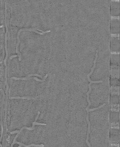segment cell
Wrapping results in <instances>:
<instances>
[{
  "label": "cell",
  "instance_id": "1",
  "mask_svg": "<svg viewBox=\"0 0 120 147\" xmlns=\"http://www.w3.org/2000/svg\"><path fill=\"white\" fill-rule=\"evenodd\" d=\"M109 102L90 112L88 140L91 147H109Z\"/></svg>",
  "mask_w": 120,
  "mask_h": 147
},
{
  "label": "cell",
  "instance_id": "2",
  "mask_svg": "<svg viewBox=\"0 0 120 147\" xmlns=\"http://www.w3.org/2000/svg\"><path fill=\"white\" fill-rule=\"evenodd\" d=\"M91 84L90 109H93L109 102L110 86L109 78L102 82Z\"/></svg>",
  "mask_w": 120,
  "mask_h": 147
},
{
  "label": "cell",
  "instance_id": "3",
  "mask_svg": "<svg viewBox=\"0 0 120 147\" xmlns=\"http://www.w3.org/2000/svg\"><path fill=\"white\" fill-rule=\"evenodd\" d=\"M119 128H111L109 133V142L113 144L118 145L120 143Z\"/></svg>",
  "mask_w": 120,
  "mask_h": 147
},
{
  "label": "cell",
  "instance_id": "4",
  "mask_svg": "<svg viewBox=\"0 0 120 147\" xmlns=\"http://www.w3.org/2000/svg\"><path fill=\"white\" fill-rule=\"evenodd\" d=\"M110 125L112 128H119V112L110 111L109 114Z\"/></svg>",
  "mask_w": 120,
  "mask_h": 147
},
{
  "label": "cell",
  "instance_id": "5",
  "mask_svg": "<svg viewBox=\"0 0 120 147\" xmlns=\"http://www.w3.org/2000/svg\"><path fill=\"white\" fill-rule=\"evenodd\" d=\"M110 69H120V55L119 54H112L109 59Z\"/></svg>",
  "mask_w": 120,
  "mask_h": 147
},
{
  "label": "cell",
  "instance_id": "6",
  "mask_svg": "<svg viewBox=\"0 0 120 147\" xmlns=\"http://www.w3.org/2000/svg\"><path fill=\"white\" fill-rule=\"evenodd\" d=\"M40 113V112L39 111L38 112L37 115L35 119V121L33 122L32 123V127H27L25 126L23 127L19 130H15V131H11L10 132V134H13L15 133H17V134L16 136L14 138V141H15L17 139L18 137V136L19 134H20V132L21 131L23 130V129H27L29 130H33L34 129V126L35 125H46V124L44 123H39L37 122H36V120L38 119L39 115Z\"/></svg>",
  "mask_w": 120,
  "mask_h": 147
},
{
  "label": "cell",
  "instance_id": "7",
  "mask_svg": "<svg viewBox=\"0 0 120 147\" xmlns=\"http://www.w3.org/2000/svg\"><path fill=\"white\" fill-rule=\"evenodd\" d=\"M110 49L113 52H119L120 51V40L119 37L113 36L111 38Z\"/></svg>",
  "mask_w": 120,
  "mask_h": 147
},
{
  "label": "cell",
  "instance_id": "8",
  "mask_svg": "<svg viewBox=\"0 0 120 147\" xmlns=\"http://www.w3.org/2000/svg\"><path fill=\"white\" fill-rule=\"evenodd\" d=\"M120 2L118 1H111L110 3V11L111 15L118 16L120 15Z\"/></svg>",
  "mask_w": 120,
  "mask_h": 147
},
{
  "label": "cell",
  "instance_id": "9",
  "mask_svg": "<svg viewBox=\"0 0 120 147\" xmlns=\"http://www.w3.org/2000/svg\"><path fill=\"white\" fill-rule=\"evenodd\" d=\"M110 32L111 34H118L120 32V20L118 19H113L110 21Z\"/></svg>",
  "mask_w": 120,
  "mask_h": 147
},
{
  "label": "cell",
  "instance_id": "10",
  "mask_svg": "<svg viewBox=\"0 0 120 147\" xmlns=\"http://www.w3.org/2000/svg\"><path fill=\"white\" fill-rule=\"evenodd\" d=\"M48 76V74H46V75H45V76H44L43 77V79L42 80L39 79L38 78L36 77H29L28 78H25V77H23V78H17L15 77H11L10 78V88H11V85L12 84V80H29L30 79H34V80H36V81L38 82H44L45 80V79L47 78V77Z\"/></svg>",
  "mask_w": 120,
  "mask_h": 147
},
{
  "label": "cell",
  "instance_id": "11",
  "mask_svg": "<svg viewBox=\"0 0 120 147\" xmlns=\"http://www.w3.org/2000/svg\"><path fill=\"white\" fill-rule=\"evenodd\" d=\"M120 94H113L109 95V104H119Z\"/></svg>",
  "mask_w": 120,
  "mask_h": 147
},
{
  "label": "cell",
  "instance_id": "12",
  "mask_svg": "<svg viewBox=\"0 0 120 147\" xmlns=\"http://www.w3.org/2000/svg\"><path fill=\"white\" fill-rule=\"evenodd\" d=\"M18 144L20 145L23 146L25 147H30L32 146H34L36 147H44V145L43 144H32L30 145H27L22 143L17 142L16 140L14 142H13L11 144V147H13V144Z\"/></svg>",
  "mask_w": 120,
  "mask_h": 147
},
{
  "label": "cell",
  "instance_id": "13",
  "mask_svg": "<svg viewBox=\"0 0 120 147\" xmlns=\"http://www.w3.org/2000/svg\"><path fill=\"white\" fill-rule=\"evenodd\" d=\"M110 86H119V79L109 77Z\"/></svg>",
  "mask_w": 120,
  "mask_h": 147
},
{
  "label": "cell",
  "instance_id": "14",
  "mask_svg": "<svg viewBox=\"0 0 120 147\" xmlns=\"http://www.w3.org/2000/svg\"><path fill=\"white\" fill-rule=\"evenodd\" d=\"M110 111L119 112V104L109 105Z\"/></svg>",
  "mask_w": 120,
  "mask_h": 147
},
{
  "label": "cell",
  "instance_id": "15",
  "mask_svg": "<svg viewBox=\"0 0 120 147\" xmlns=\"http://www.w3.org/2000/svg\"><path fill=\"white\" fill-rule=\"evenodd\" d=\"M6 29V32L5 33V50L6 51V56L5 58V59L4 61H5V65H6V61L7 59L8 53H7V34L8 31V28L7 27V25H5Z\"/></svg>",
  "mask_w": 120,
  "mask_h": 147
},
{
  "label": "cell",
  "instance_id": "16",
  "mask_svg": "<svg viewBox=\"0 0 120 147\" xmlns=\"http://www.w3.org/2000/svg\"><path fill=\"white\" fill-rule=\"evenodd\" d=\"M9 98L10 99H27L28 100H31L34 99V97L30 96H25L23 97L13 96L9 97Z\"/></svg>",
  "mask_w": 120,
  "mask_h": 147
},
{
  "label": "cell",
  "instance_id": "17",
  "mask_svg": "<svg viewBox=\"0 0 120 147\" xmlns=\"http://www.w3.org/2000/svg\"><path fill=\"white\" fill-rule=\"evenodd\" d=\"M32 76H38L39 77H40L41 78H42V76L39 74H29V75H28L27 76H26V77H25V78H28L30 77H32Z\"/></svg>",
  "mask_w": 120,
  "mask_h": 147
},
{
  "label": "cell",
  "instance_id": "18",
  "mask_svg": "<svg viewBox=\"0 0 120 147\" xmlns=\"http://www.w3.org/2000/svg\"><path fill=\"white\" fill-rule=\"evenodd\" d=\"M17 56H18V55H13L10 57H9V59H12L13 58L17 57Z\"/></svg>",
  "mask_w": 120,
  "mask_h": 147
},
{
  "label": "cell",
  "instance_id": "19",
  "mask_svg": "<svg viewBox=\"0 0 120 147\" xmlns=\"http://www.w3.org/2000/svg\"><path fill=\"white\" fill-rule=\"evenodd\" d=\"M109 147H119V146H111Z\"/></svg>",
  "mask_w": 120,
  "mask_h": 147
},
{
  "label": "cell",
  "instance_id": "20",
  "mask_svg": "<svg viewBox=\"0 0 120 147\" xmlns=\"http://www.w3.org/2000/svg\"><path fill=\"white\" fill-rule=\"evenodd\" d=\"M21 146L19 145L18 147H21Z\"/></svg>",
  "mask_w": 120,
  "mask_h": 147
}]
</instances>
